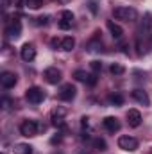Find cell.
Masks as SVG:
<instances>
[{
  "mask_svg": "<svg viewBox=\"0 0 152 154\" xmlns=\"http://www.w3.org/2000/svg\"><path fill=\"white\" fill-rule=\"evenodd\" d=\"M113 16L122 22H134L138 18V11L134 7H114Z\"/></svg>",
  "mask_w": 152,
  "mask_h": 154,
  "instance_id": "1",
  "label": "cell"
},
{
  "mask_svg": "<svg viewBox=\"0 0 152 154\" xmlns=\"http://www.w3.org/2000/svg\"><path fill=\"white\" fill-rule=\"evenodd\" d=\"M20 133H22V136H27V138L36 136L38 134V122L36 120H23L20 124Z\"/></svg>",
  "mask_w": 152,
  "mask_h": 154,
  "instance_id": "2",
  "label": "cell"
},
{
  "mask_svg": "<svg viewBox=\"0 0 152 154\" xmlns=\"http://www.w3.org/2000/svg\"><path fill=\"white\" fill-rule=\"evenodd\" d=\"M25 99H27L31 104H41V102L45 100V93H43L41 88L32 86V88H29V90L25 91Z\"/></svg>",
  "mask_w": 152,
  "mask_h": 154,
  "instance_id": "3",
  "label": "cell"
},
{
  "mask_svg": "<svg viewBox=\"0 0 152 154\" xmlns=\"http://www.w3.org/2000/svg\"><path fill=\"white\" fill-rule=\"evenodd\" d=\"M5 34H7L9 39H18L20 38V36H22V23H20V20L13 18V20L7 23V27H5Z\"/></svg>",
  "mask_w": 152,
  "mask_h": 154,
  "instance_id": "4",
  "label": "cell"
},
{
  "mask_svg": "<svg viewBox=\"0 0 152 154\" xmlns=\"http://www.w3.org/2000/svg\"><path fill=\"white\" fill-rule=\"evenodd\" d=\"M118 147H120L122 151L132 152V151L138 149V140L132 138V136H120V138H118Z\"/></svg>",
  "mask_w": 152,
  "mask_h": 154,
  "instance_id": "5",
  "label": "cell"
},
{
  "mask_svg": "<svg viewBox=\"0 0 152 154\" xmlns=\"http://www.w3.org/2000/svg\"><path fill=\"white\" fill-rule=\"evenodd\" d=\"M74 77L81 82H88L90 86H95L97 84V74H88L84 70H75L74 72Z\"/></svg>",
  "mask_w": 152,
  "mask_h": 154,
  "instance_id": "6",
  "label": "cell"
},
{
  "mask_svg": "<svg viewBox=\"0 0 152 154\" xmlns=\"http://www.w3.org/2000/svg\"><path fill=\"white\" fill-rule=\"evenodd\" d=\"M75 93H77V90L74 84H65L61 88V91H59V99L65 100V102H70V100L75 99Z\"/></svg>",
  "mask_w": 152,
  "mask_h": 154,
  "instance_id": "7",
  "label": "cell"
},
{
  "mask_svg": "<svg viewBox=\"0 0 152 154\" xmlns=\"http://www.w3.org/2000/svg\"><path fill=\"white\" fill-rule=\"evenodd\" d=\"M102 125H104V129L108 131V133H118L120 131V122H118V118H114V116H106L104 120H102Z\"/></svg>",
  "mask_w": 152,
  "mask_h": 154,
  "instance_id": "8",
  "label": "cell"
},
{
  "mask_svg": "<svg viewBox=\"0 0 152 154\" xmlns=\"http://www.w3.org/2000/svg\"><path fill=\"white\" fill-rule=\"evenodd\" d=\"M43 77L47 79V82H50V84H57L59 81H61V70H57L56 66H50V68H47L45 70V74H43Z\"/></svg>",
  "mask_w": 152,
  "mask_h": 154,
  "instance_id": "9",
  "label": "cell"
},
{
  "mask_svg": "<svg viewBox=\"0 0 152 154\" xmlns=\"http://www.w3.org/2000/svg\"><path fill=\"white\" fill-rule=\"evenodd\" d=\"M20 56H22V59L23 61H32L34 57H36V48H34V45L32 43H25L23 47H22V50H20Z\"/></svg>",
  "mask_w": 152,
  "mask_h": 154,
  "instance_id": "10",
  "label": "cell"
},
{
  "mask_svg": "<svg viewBox=\"0 0 152 154\" xmlns=\"http://www.w3.org/2000/svg\"><path fill=\"white\" fill-rule=\"evenodd\" d=\"M74 23V13L72 11H63L61 13V20H59V29L68 31Z\"/></svg>",
  "mask_w": 152,
  "mask_h": 154,
  "instance_id": "11",
  "label": "cell"
},
{
  "mask_svg": "<svg viewBox=\"0 0 152 154\" xmlns=\"http://www.w3.org/2000/svg\"><path fill=\"white\" fill-rule=\"evenodd\" d=\"M127 122L131 127H140L141 124V113L138 109H129L127 111Z\"/></svg>",
  "mask_w": 152,
  "mask_h": 154,
  "instance_id": "12",
  "label": "cell"
},
{
  "mask_svg": "<svg viewBox=\"0 0 152 154\" xmlns=\"http://www.w3.org/2000/svg\"><path fill=\"white\" fill-rule=\"evenodd\" d=\"M0 82H2V86L7 90V88H13L14 84H16V75L13 74V72H4L2 75H0Z\"/></svg>",
  "mask_w": 152,
  "mask_h": 154,
  "instance_id": "13",
  "label": "cell"
},
{
  "mask_svg": "<svg viewBox=\"0 0 152 154\" xmlns=\"http://www.w3.org/2000/svg\"><path fill=\"white\" fill-rule=\"evenodd\" d=\"M132 99L136 100V102H140L141 106H149L150 104V99H149V95L143 91V90H132Z\"/></svg>",
  "mask_w": 152,
  "mask_h": 154,
  "instance_id": "14",
  "label": "cell"
},
{
  "mask_svg": "<svg viewBox=\"0 0 152 154\" xmlns=\"http://www.w3.org/2000/svg\"><path fill=\"white\" fill-rule=\"evenodd\" d=\"M108 29H109V32H111V36H113L114 39H122V36H123V29L118 25V23H114L113 20H109L108 22Z\"/></svg>",
  "mask_w": 152,
  "mask_h": 154,
  "instance_id": "15",
  "label": "cell"
},
{
  "mask_svg": "<svg viewBox=\"0 0 152 154\" xmlns=\"http://www.w3.org/2000/svg\"><path fill=\"white\" fill-rule=\"evenodd\" d=\"M86 48H88V52H100L102 50V41H100V38L95 36L93 39H90L88 45H86Z\"/></svg>",
  "mask_w": 152,
  "mask_h": 154,
  "instance_id": "16",
  "label": "cell"
},
{
  "mask_svg": "<svg viewBox=\"0 0 152 154\" xmlns=\"http://www.w3.org/2000/svg\"><path fill=\"white\" fill-rule=\"evenodd\" d=\"M74 47H75V39L72 38V36L63 38V39H61V43H59V48H61V50H65V52L74 50Z\"/></svg>",
  "mask_w": 152,
  "mask_h": 154,
  "instance_id": "17",
  "label": "cell"
},
{
  "mask_svg": "<svg viewBox=\"0 0 152 154\" xmlns=\"http://www.w3.org/2000/svg\"><path fill=\"white\" fill-rule=\"evenodd\" d=\"M13 152L14 154H32V147L29 143H16L13 147Z\"/></svg>",
  "mask_w": 152,
  "mask_h": 154,
  "instance_id": "18",
  "label": "cell"
},
{
  "mask_svg": "<svg viewBox=\"0 0 152 154\" xmlns=\"http://www.w3.org/2000/svg\"><path fill=\"white\" fill-rule=\"evenodd\" d=\"M109 70H111V74H113V75H116V77H118V75H123V74H125V68H123L122 65H118V63H113Z\"/></svg>",
  "mask_w": 152,
  "mask_h": 154,
  "instance_id": "19",
  "label": "cell"
},
{
  "mask_svg": "<svg viewBox=\"0 0 152 154\" xmlns=\"http://www.w3.org/2000/svg\"><path fill=\"white\" fill-rule=\"evenodd\" d=\"M93 147H95L97 151H106V149H108L104 138H95V140H93Z\"/></svg>",
  "mask_w": 152,
  "mask_h": 154,
  "instance_id": "20",
  "label": "cell"
},
{
  "mask_svg": "<svg viewBox=\"0 0 152 154\" xmlns=\"http://www.w3.org/2000/svg\"><path fill=\"white\" fill-rule=\"evenodd\" d=\"M109 102H111L113 106H122V104H123V97H122L120 93H113V95H109Z\"/></svg>",
  "mask_w": 152,
  "mask_h": 154,
  "instance_id": "21",
  "label": "cell"
},
{
  "mask_svg": "<svg viewBox=\"0 0 152 154\" xmlns=\"http://www.w3.org/2000/svg\"><path fill=\"white\" fill-rule=\"evenodd\" d=\"M43 2L45 0H25V7H29V9H39L43 5Z\"/></svg>",
  "mask_w": 152,
  "mask_h": 154,
  "instance_id": "22",
  "label": "cell"
},
{
  "mask_svg": "<svg viewBox=\"0 0 152 154\" xmlns=\"http://www.w3.org/2000/svg\"><path fill=\"white\" fill-rule=\"evenodd\" d=\"M66 115V109L65 108H56V109H52V118H65Z\"/></svg>",
  "mask_w": 152,
  "mask_h": 154,
  "instance_id": "23",
  "label": "cell"
},
{
  "mask_svg": "<svg viewBox=\"0 0 152 154\" xmlns=\"http://www.w3.org/2000/svg\"><path fill=\"white\" fill-rule=\"evenodd\" d=\"M88 7H90V11H91L93 14L99 13V7H97V2H95V0H90V2H88Z\"/></svg>",
  "mask_w": 152,
  "mask_h": 154,
  "instance_id": "24",
  "label": "cell"
},
{
  "mask_svg": "<svg viewBox=\"0 0 152 154\" xmlns=\"http://www.w3.org/2000/svg\"><path fill=\"white\" fill-rule=\"evenodd\" d=\"M91 70L97 74V72H100L102 70V63L100 61H91Z\"/></svg>",
  "mask_w": 152,
  "mask_h": 154,
  "instance_id": "25",
  "label": "cell"
},
{
  "mask_svg": "<svg viewBox=\"0 0 152 154\" xmlns=\"http://www.w3.org/2000/svg\"><path fill=\"white\" fill-rule=\"evenodd\" d=\"M118 47H120V50H122L123 54H129V45H127L125 41H120V45H118Z\"/></svg>",
  "mask_w": 152,
  "mask_h": 154,
  "instance_id": "26",
  "label": "cell"
},
{
  "mask_svg": "<svg viewBox=\"0 0 152 154\" xmlns=\"http://www.w3.org/2000/svg\"><path fill=\"white\" fill-rule=\"evenodd\" d=\"M81 125H82V129H86V127L90 125V118H88V116H82V118H81Z\"/></svg>",
  "mask_w": 152,
  "mask_h": 154,
  "instance_id": "27",
  "label": "cell"
},
{
  "mask_svg": "<svg viewBox=\"0 0 152 154\" xmlns=\"http://www.w3.org/2000/svg\"><path fill=\"white\" fill-rule=\"evenodd\" d=\"M48 23V16H39L38 18V25H47Z\"/></svg>",
  "mask_w": 152,
  "mask_h": 154,
  "instance_id": "28",
  "label": "cell"
},
{
  "mask_svg": "<svg viewBox=\"0 0 152 154\" xmlns=\"http://www.w3.org/2000/svg\"><path fill=\"white\" fill-rule=\"evenodd\" d=\"M50 142H52V143H59V142H61V134L57 133V136H54V138H52Z\"/></svg>",
  "mask_w": 152,
  "mask_h": 154,
  "instance_id": "29",
  "label": "cell"
},
{
  "mask_svg": "<svg viewBox=\"0 0 152 154\" xmlns=\"http://www.w3.org/2000/svg\"><path fill=\"white\" fill-rule=\"evenodd\" d=\"M2 104H4V108H5V109H7V108H9V104H11V102H9V99H4V100H2Z\"/></svg>",
  "mask_w": 152,
  "mask_h": 154,
  "instance_id": "30",
  "label": "cell"
},
{
  "mask_svg": "<svg viewBox=\"0 0 152 154\" xmlns=\"http://www.w3.org/2000/svg\"><path fill=\"white\" fill-rule=\"evenodd\" d=\"M56 2H59V4H68L70 0H56Z\"/></svg>",
  "mask_w": 152,
  "mask_h": 154,
  "instance_id": "31",
  "label": "cell"
},
{
  "mask_svg": "<svg viewBox=\"0 0 152 154\" xmlns=\"http://www.w3.org/2000/svg\"><path fill=\"white\" fill-rule=\"evenodd\" d=\"M9 5V0H4V7H7Z\"/></svg>",
  "mask_w": 152,
  "mask_h": 154,
  "instance_id": "32",
  "label": "cell"
}]
</instances>
